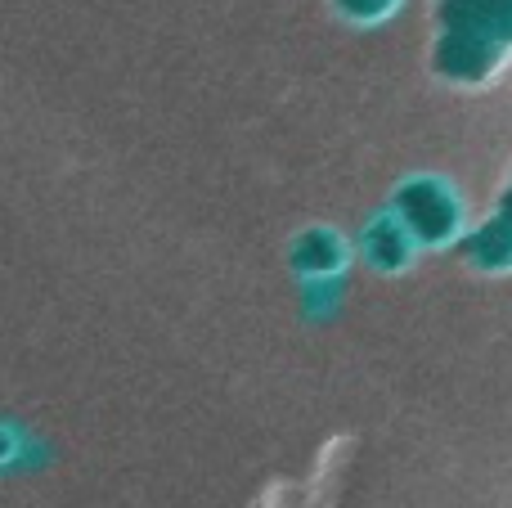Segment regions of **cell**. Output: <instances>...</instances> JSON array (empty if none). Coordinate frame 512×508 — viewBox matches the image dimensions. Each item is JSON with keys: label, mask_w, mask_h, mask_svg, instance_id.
<instances>
[{"label": "cell", "mask_w": 512, "mask_h": 508, "mask_svg": "<svg viewBox=\"0 0 512 508\" xmlns=\"http://www.w3.org/2000/svg\"><path fill=\"white\" fill-rule=\"evenodd\" d=\"M405 212H409V225H418L423 234H445L454 225V207L450 198L441 194L436 185H418L414 194H405Z\"/></svg>", "instance_id": "cell-1"}, {"label": "cell", "mask_w": 512, "mask_h": 508, "mask_svg": "<svg viewBox=\"0 0 512 508\" xmlns=\"http://www.w3.org/2000/svg\"><path fill=\"white\" fill-rule=\"evenodd\" d=\"M342 5L360 9V14H373V9H382V5H387V0H342Z\"/></svg>", "instance_id": "cell-2"}]
</instances>
